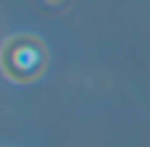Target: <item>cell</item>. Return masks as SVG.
I'll list each match as a JSON object with an SVG mask.
<instances>
[{"label":"cell","instance_id":"1","mask_svg":"<svg viewBox=\"0 0 150 147\" xmlns=\"http://www.w3.org/2000/svg\"><path fill=\"white\" fill-rule=\"evenodd\" d=\"M3 68L11 79H34L45 68V47L34 37H11L3 47Z\"/></svg>","mask_w":150,"mask_h":147}]
</instances>
